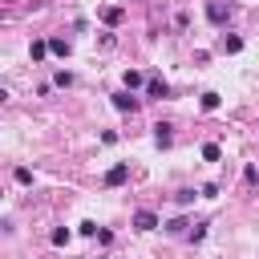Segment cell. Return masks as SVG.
Returning a JSON list of instances; mask_svg holds the SVG:
<instances>
[{
  "mask_svg": "<svg viewBox=\"0 0 259 259\" xmlns=\"http://www.w3.org/2000/svg\"><path fill=\"white\" fill-rule=\"evenodd\" d=\"M49 53H57V57H69V40H65V36H53V40H49Z\"/></svg>",
  "mask_w": 259,
  "mask_h": 259,
  "instance_id": "cell-12",
  "label": "cell"
},
{
  "mask_svg": "<svg viewBox=\"0 0 259 259\" xmlns=\"http://www.w3.org/2000/svg\"><path fill=\"white\" fill-rule=\"evenodd\" d=\"M16 182L28 186V182H32V170H28V166H16Z\"/></svg>",
  "mask_w": 259,
  "mask_h": 259,
  "instance_id": "cell-19",
  "label": "cell"
},
{
  "mask_svg": "<svg viewBox=\"0 0 259 259\" xmlns=\"http://www.w3.org/2000/svg\"><path fill=\"white\" fill-rule=\"evenodd\" d=\"M125 89H146V77L138 69H125Z\"/></svg>",
  "mask_w": 259,
  "mask_h": 259,
  "instance_id": "cell-9",
  "label": "cell"
},
{
  "mask_svg": "<svg viewBox=\"0 0 259 259\" xmlns=\"http://www.w3.org/2000/svg\"><path fill=\"white\" fill-rule=\"evenodd\" d=\"M194 198H198V194H194V190H190V186H182V190H178V194H174V202H178V206H190V202H194Z\"/></svg>",
  "mask_w": 259,
  "mask_h": 259,
  "instance_id": "cell-16",
  "label": "cell"
},
{
  "mask_svg": "<svg viewBox=\"0 0 259 259\" xmlns=\"http://www.w3.org/2000/svg\"><path fill=\"white\" fill-rule=\"evenodd\" d=\"M113 109L117 113H134L138 109V97H130V89H121V93H113Z\"/></svg>",
  "mask_w": 259,
  "mask_h": 259,
  "instance_id": "cell-2",
  "label": "cell"
},
{
  "mask_svg": "<svg viewBox=\"0 0 259 259\" xmlns=\"http://www.w3.org/2000/svg\"><path fill=\"white\" fill-rule=\"evenodd\" d=\"M4 101H8V89H4V85H0V105H4Z\"/></svg>",
  "mask_w": 259,
  "mask_h": 259,
  "instance_id": "cell-23",
  "label": "cell"
},
{
  "mask_svg": "<svg viewBox=\"0 0 259 259\" xmlns=\"http://www.w3.org/2000/svg\"><path fill=\"white\" fill-rule=\"evenodd\" d=\"M130 178V162H113L109 170H105V186H121Z\"/></svg>",
  "mask_w": 259,
  "mask_h": 259,
  "instance_id": "cell-1",
  "label": "cell"
},
{
  "mask_svg": "<svg viewBox=\"0 0 259 259\" xmlns=\"http://www.w3.org/2000/svg\"><path fill=\"white\" fill-rule=\"evenodd\" d=\"M202 158H206V162H219V158H223L219 142H206V146H202Z\"/></svg>",
  "mask_w": 259,
  "mask_h": 259,
  "instance_id": "cell-15",
  "label": "cell"
},
{
  "mask_svg": "<svg viewBox=\"0 0 259 259\" xmlns=\"http://www.w3.org/2000/svg\"><path fill=\"white\" fill-rule=\"evenodd\" d=\"M162 227H166V235H186L190 223H186V219H170V223H162Z\"/></svg>",
  "mask_w": 259,
  "mask_h": 259,
  "instance_id": "cell-13",
  "label": "cell"
},
{
  "mask_svg": "<svg viewBox=\"0 0 259 259\" xmlns=\"http://www.w3.org/2000/svg\"><path fill=\"white\" fill-rule=\"evenodd\" d=\"M28 57H32V61H45V57H49V40H32V45H28Z\"/></svg>",
  "mask_w": 259,
  "mask_h": 259,
  "instance_id": "cell-8",
  "label": "cell"
},
{
  "mask_svg": "<svg viewBox=\"0 0 259 259\" xmlns=\"http://www.w3.org/2000/svg\"><path fill=\"white\" fill-rule=\"evenodd\" d=\"M134 231H158V214L154 210H138L134 214Z\"/></svg>",
  "mask_w": 259,
  "mask_h": 259,
  "instance_id": "cell-4",
  "label": "cell"
},
{
  "mask_svg": "<svg viewBox=\"0 0 259 259\" xmlns=\"http://www.w3.org/2000/svg\"><path fill=\"white\" fill-rule=\"evenodd\" d=\"M206 20H210V24H227V4H223V0H210V4H206Z\"/></svg>",
  "mask_w": 259,
  "mask_h": 259,
  "instance_id": "cell-5",
  "label": "cell"
},
{
  "mask_svg": "<svg viewBox=\"0 0 259 259\" xmlns=\"http://www.w3.org/2000/svg\"><path fill=\"white\" fill-rule=\"evenodd\" d=\"M198 194H202V198H219V186H214V182H206V186H202Z\"/></svg>",
  "mask_w": 259,
  "mask_h": 259,
  "instance_id": "cell-21",
  "label": "cell"
},
{
  "mask_svg": "<svg viewBox=\"0 0 259 259\" xmlns=\"http://www.w3.org/2000/svg\"><path fill=\"white\" fill-rule=\"evenodd\" d=\"M101 24H109V28L121 24V8H117V4H105V8H101Z\"/></svg>",
  "mask_w": 259,
  "mask_h": 259,
  "instance_id": "cell-7",
  "label": "cell"
},
{
  "mask_svg": "<svg viewBox=\"0 0 259 259\" xmlns=\"http://www.w3.org/2000/svg\"><path fill=\"white\" fill-rule=\"evenodd\" d=\"M206 227H210V223H194V227L186 231V239H190V243H202V239H206Z\"/></svg>",
  "mask_w": 259,
  "mask_h": 259,
  "instance_id": "cell-14",
  "label": "cell"
},
{
  "mask_svg": "<svg viewBox=\"0 0 259 259\" xmlns=\"http://www.w3.org/2000/svg\"><path fill=\"white\" fill-rule=\"evenodd\" d=\"M198 105H202L206 113H214V109L223 105V97H219V93H202V97H198Z\"/></svg>",
  "mask_w": 259,
  "mask_h": 259,
  "instance_id": "cell-10",
  "label": "cell"
},
{
  "mask_svg": "<svg viewBox=\"0 0 259 259\" xmlns=\"http://www.w3.org/2000/svg\"><path fill=\"white\" fill-rule=\"evenodd\" d=\"M69 239H73V231H69V227H57V231L49 235V243H53V247H65Z\"/></svg>",
  "mask_w": 259,
  "mask_h": 259,
  "instance_id": "cell-11",
  "label": "cell"
},
{
  "mask_svg": "<svg viewBox=\"0 0 259 259\" xmlns=\"http://www.w3.org/2000/svg\"><path fill=\"white\" fill-rule=\"evenodd\" d=\"M81 235H89V239H93V235H97V223H93V219H85V223H81Z\"/></svg>",
  "mask_w": 259,
  "mask_h": 259,
  "instance_id": "cell-22",
  "label": "cell"
},
{
  "mask_svg": "<svg viewBox=\"0 0 259 259\" xmlns=\"http://www.w3.org/2000/svg\"><path fill=\"white\" fill-rule=\"evenodd\" d=\"M170 142H174V125H170V121H158V125H154V146L166 150Z\"/></svg>",
  "mask_w": 259,
  "mask_h": 259,
  "instance_id": "cell-3",
  "label": "cell"
},
{
  "mask_svg": "<svg viewBox=\"0 0 259 259\" xmlns=\"http://www.w3.org/2000/svg\"><path fill=\"white\" fill-rule=\"evenodd\" d=\"M146 97H158L162 101V97H170V85L158 81V77H146Z\"/></svg>",
  "mask_w": 259,
  "mask_h": 259,
  "instance_id": "cell-6",
  "label": "cell"
},
{
  "mask_svg": "<svg viewBox=\"0 0 259 259\" xmlns=\"http://www.w3.org/2000/svg\"><path fill=\"white\" fill-rule=\"evenodd\" d=\"M53 81H57L61 89H69V85H73V73H69V69H57V77H53Z\"/></svg>",
  "mask_w": 259,
  "mask_h": 259,
  "instance_id": "cell-18",
  "label": "cell"
},
{
  "mask_svg": "<svg viewBox=\"0 0 259 259\" xmlns=\"http://www.w3.org/2000/svg\"><path fill=\"white\" fill-rule=\"evenodd\" d=\"M223 49H227V53H239V49H243V36H223Z\"/></svg>",
  "mask_w": 259,
  "mask_h": 259,
  "instance_id": "cell-17",
  "label": "cell"
},
{
  "mask_svg": "<svg viewBox=\"0 0 259 259\" xmlns=\"http://www.w3.org/2000/svg\"><path fill=\"white\" fill-rule=\"evenodd\" d=\"M243 182H247V186H255V182H259V170H255V166H247V170H243Z\"/></svg>",
  "mask_w": 259,
  "mask_h": 259,
  "instance_id": "cell-20",
  "label": "cell"
}]
</instances>
